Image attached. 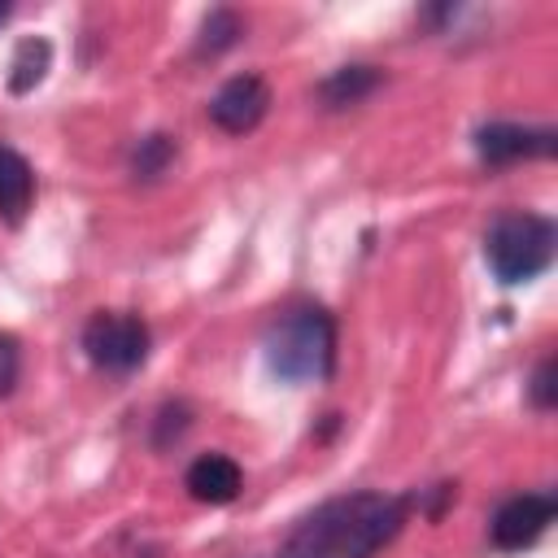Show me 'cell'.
<instances>
[{"instance_id": "cell-17", "label": "cell", "mask_w": 558, "mask_h": 558, "mask_svg": "<svg viewBox=\"0 0 558 558\" xmlns=\"http://www.w3.org/2000/svg\"><path fill=\"white\" fill-rule=\"evenodd\" d=\"M9 13H13V4H4V0H0V22H4Z\"/></svg>"}, {"instance_id": "cell-4", "label": "cell", "mask_w": 558, "mask_h": 558, "mask_svg": "<svg viewBox=\"0 0 558 558\" xmlns=\"http://www.w3.org/2000/svg\"><path fill=\"white\" fill-rule=\"evenodd\" d=\"M153 349V331L140 314L126 310H96L83 323V353L92 366L109 371V375H131L148 362Z\"/></svg>"}, {"instance_id": "cell-9", "label": "cell", "mask_w": 558, "mask_h": 558, "mask_svg": "<svg viewBox=\"0 0 558 558\" xmlns=\"http://www.w3.org/2000/svg\"><path fill=\"white\" fill-rule=\"evenodd\" d=\"M379 83H384V70H379V65H371V61H353V65L331 70V74L314 87V96H318L323 109H349V105H362Z\"/></svg>"}, {"instance_id": "cell-8", "label": "cell", "mask_w": 558, "mask_h": 558, "mask_svg": "<svg viewBox=\"0 0 558 558\" xmlns=\"http://www.w3.org/2000/svg\"><path fill=\"white\" fill-rule=\"evenodd\" d=\"M183 484H187V493H192L196 501H205V506H227V501L240 497L244 471H240V462L227 458V453H201V458L187 466Z\"/></svg>"}, {"instance_id": "cell-10", "label": "cell", "mask_w": 558, "mask_h": 558, "mask_svg": "<svg viewBox=\"0 0 558 558\" xmlns=\"http://www.w3.org/2000/svg\"><path fill=\"white\" fill-rule=\"evenodd\" d=\"M35 201V170L31 161L13 148V144H0V218L9 227H17L26 218Z\"/></svg>"}, {"instance_id": "cell-14", "label": "cell", "mask_w": 558, "mask_h": 558, "mask_svg": "<svg viewBox=\"0 0 558 558\" xmlns=\"http://www.w3.org/2000/svg\"><path fill=\"white\" fill-rule=\"evenodd\" d=\"M187 427H192V405H187V401H166V405L157 410V418H153V445L166 449V445H174Z\"/></svg>"}, {"instance_id": "cell-16", "label": "cell", "mask_w": 558, "mask_h": 558, "mask_svg": "<svg viewBox=\"0 0 558 558\" xmlns=\"http://www.w3.org/2000/svg\"><path fill=\"white\" fill-rule=\"evenodd\" d=\"M17 375H22V344L13 331H0V397L17 388Z\"/></svg>"}, {"instance_id": "cell-3", "label": "cell", "mask_w": 558, "mask_h": 558, "mask_svg": "<svg viewBox=\"0 0 558 558\" xmlns=\"http://www.w3.org/2000/svg\"><path fill=\"white\" fill-rule=\"evenodd\" d=\"M554 244H558V231L545 214L506 209L484 231V262H488L497 283L514 288V283H532L536 275L549 270Z\"/></svg>"}, {"instance_id": "cell-2", "label": "cell", "mask_w": 558, "mask_h": 558, "mask_svg": "<svg viewBox=\"0 0 558 558\" xmlns=\"http://www.w3.org/2000/svg\"><path fill=\"white\" fill-rule=\"evenodd\" d=\"M266 366L283 384H318L336 371V318L327 305H288L266 327Z\"/></svg>"}, {"instance_id": "cell-6", "label": "cell", "mask_w": 558, "mask_h": 558, "mask_svg": "<svg viewBox=\"0 0 558 558\" xmlns=\"http://www.w3.org/2000/svg\"><path fill=\"white\" fill-rule=\"evenodd\" d=\"M475 153L488 166H514L532 157H554L558 153V131L554 126H523V122H484L475 131Z\"/></svg>"}, {"instance_id": "cell-12", "label": "cell", "mask_w": 558, "mask_h": 558, "mask_svg": "<svg viewBox=\"0 0 558 558\" xmlns=\"http://www.w3.org/2000/svg\"><path fill=\"white\" fill-rule=\"evenodd\" d=\"M174 153H179L174 135H166V131H153V135H144V140L131 148V174H135L140 183H153V179H161V174L170 170Z\"/></svg>"}, {"instance_id": "cell-15", "label": "cell", "mask_w": 558, "mask_h": 558, "mask_svg": "<svg viewBox=\"0 0 558 558\" xmlns=\"http://www.w3.org/2000/svg\"><path fill=\"white\" fill-rule=\"evenodd\" d=\"M527 401L536 410H554L558 405V366H554V353H545L527 379Z\"/></svg>"}, {"instance_id": "cell-7", "label": "cell", "mask_w": 558, "mask_h": 558, "mask_svg": "<svg viewBox=\"0 0 558 558\" xmlns=\"http://www.w3.org/2000/svg\"><path fill=\"white\" fill-rule=\"evenodd\" d=\"M270 109V87L262 74H235L227 78L209 100V122L227 135H248Z\"/></svg>"}, {"instance_id": "cell-13", "label": "cell", "mask_w": 558, "mask_h": 558, "mask_svg": "<svg viewBox=\"0 0 558 558\" xmlns=\"http://www.w3.org/2000/svg\"><path fill=\"white\" fill-rule=\"evenodd\" d=\"M240 35H244V17L235 13V9H209L205 13V22H201V35H196V52L205 57H218V52H227L231 44H240Z\"/></svg>"}, {"instance_id": "cell-11", "label": "cell", "mask_w": 558, "mask_h": 558, "mask_svg": "<svg viewBox=\"0 0 558 558\" xmlns=\"http://www.w3.org/2000/svg\"><path fill=\"white\" fill-rule=\"evenodd\" d=\"M52 70V44L44 35H26L17 48H13V61H9V92L13 96H26L35 92Z\"/></svg>"}, {"instance_id": "cell-1", "label": "cell", "mask_w": 558, "mask_h": 558, "mask_svg": "<svg viewBox=\"0 0 558 558\" xmlns=\"http://www.w3.org/2000/svg\"><path fill=\"white\" fill-rule=\"evenodd\" d=\"M410 493L357 488L318 501L292 523L275 558H375L410 519Z\"/></svg>"}, {"instance_id": "cell-5", "label": "cell", "mask_w": 558, "mask_h": 558, "mask_svg": "<svg viewBox=\"0 0 558 558\" xmlns=\"http://www.w3.org/2000/svg\"><path fill=\"white\" fill-rule=\"evenodd\" d=\"M554 514H558L554 493H514V497H506V501L493 510V519H488V536H493L497 549L514 554V549L536 545V541L549 532Z\"/></svg>"}]
</instances>
